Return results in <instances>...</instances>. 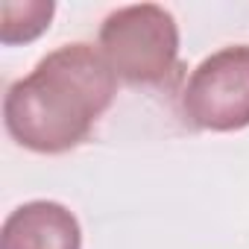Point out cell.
Returning a JSON list of instances; mask_svg holds the SVG:
<instances>
[{"instance_id": "obj_5", "label": "cell", "mask_w": 249, "mask_h": 249, "mask_svg": "<svg viewBox=\"0 0 249 249\" xmlns=\"http://www.w3.org/2000/svg\"><path fill=\"white\" fill-rule=\"evenodd\" d=\"M56 15L53 0H6L0 3V44H27L36 41L41 33L50 30V21Z\"/></svg>"}, {"instance_id": "obj_3", "label": "cell", "mask_w": 249, "mask_h": 249, "mask_svg": "<svg viewBox=\"0 0 249 249\" xmlns=\"http://www.w3.org/2000/svg\"><path fill=\"white\" fill-rule=\"evenodd\" d=\"M179 114L199 132H240L249 126V44H229L205 56L179 94Z\"/></svg>"}, {"instance_id": "obj_1", "label": "cell", "mask_w": 249, "mask_h": 249, "mask_svg": "<svg viewBox=\"0 0 249 249\" xmlns=\"http://www.w3.org/2000/svg\"><path fill=\"white\" fill-rule=\"evenodd\" d=\"M117 76L100 47L71 41L50 50L3 97V126L9 138L38 156L76 150L108 111Z\"/></svg>"}, {"instance_id": "obj_2", "label": "cell", "mask_w": 249, "mask_h": 249, "mask_svg": "<svg viewBox=\"0 0 249 249\" xmlns=\"http://www.w3.org/2000/svg\"><path fill=\"white\" fill-rule=\"evenodd\" d=\"M97 47L126 85L170 88L179 76V24L159 3H135L108 12Z\"/></svg>"}, {"instance_id": "obj_4", "label": "cell", "mask_w": 249, "mask_h": 249, "mask_svg": "<svg viewBox=\"0 0 249 249\" xmlns=\"http://www.w3.org/2000/svg\"><path fill=\"white\" fill-rule=\"evenodd\" d=\"M0 249H82V226L68 205L33 199L3 220Z\"/></svg>"}]
</instances>
